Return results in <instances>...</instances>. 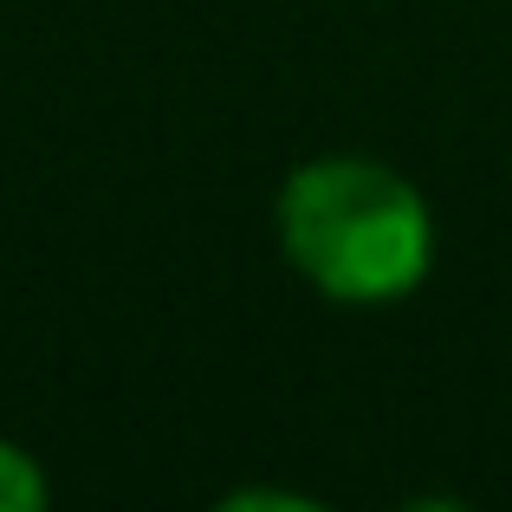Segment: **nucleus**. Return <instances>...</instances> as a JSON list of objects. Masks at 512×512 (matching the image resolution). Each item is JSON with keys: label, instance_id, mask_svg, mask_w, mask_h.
<instances>
[{"label": "nucleus", "instance_id": "nucleus-2", "mask_svg": "<svg viewBox=\"0 0 512 512\" xmlns=\"http://www.w3.org/2000/svg\"><path fill=\"white\" fill-rule=\"evenodd\" d=\"M39 506H46V474L33 467V454L0 441V512H39Z\"/></svg>", "mask_w": 512, "mask_h": 512}, {"label": "nucleus", "instance_id": "nucleus-1", "mask_svg": "<svg viewBox=\"0 0 512 512\" xmlns=\"http://www.w3.org/2000/svg\"><path fill=\"white\" fill-rule=\"evenodd\" d=\"M279 253L331 305H396L435 266L428 195L383 156L331 150L279 188Z\"/></svg>", "mask_w": 512, "mask_h": 512}]
</instances>
